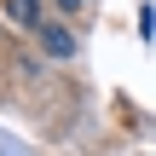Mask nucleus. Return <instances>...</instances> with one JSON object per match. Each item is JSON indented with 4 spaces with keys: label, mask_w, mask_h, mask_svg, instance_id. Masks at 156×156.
Instances as JSON below:
<instances>
[{
    "label": "nucleus",
    "mask_w": 156,
    "mask_h": 156,
    "mask_svg": "<svg viewBox=\"0 0 156 156\" xmlns=\"http://www.w3.org/2000/svg\"><path fill=\"white\" fill-rule=\"evenodd\" d=\"M46 52H52V58H69V52H75L69 29H58V23H52V29H46Z\"/></svg>",
    "instance_id": "nucleus-1"
},
{
    "label": "nucleus",
    "mask_w": 156,
    "mask_h": 156,
    "mask_svg": "<svg viewBox=\"0 0 156 156\" xmlns=\"http://www.w3.org/2000/svg\"><path fill=\"white\" fill-rule=\"evenodd\" d=\"M6 12L17 23H41V0H6Z\"/></svg>",
    "instance_id": "nucleus-2"
},
{
    "label": "nucleus",
    "mask_w": 156,
    "mask_h": 156,
    "mask_svg": "<svg viewBox=\"0 0 156 156\" xmlns=\"http://www.w3.org/2000/svg\"><path fill=\"white\" fill-rule=\"evenodd\" d=\"M64 6H75V0H64Z\"/></svg>",
    "instance_id": "nucleus-3"
}]
</instances>
